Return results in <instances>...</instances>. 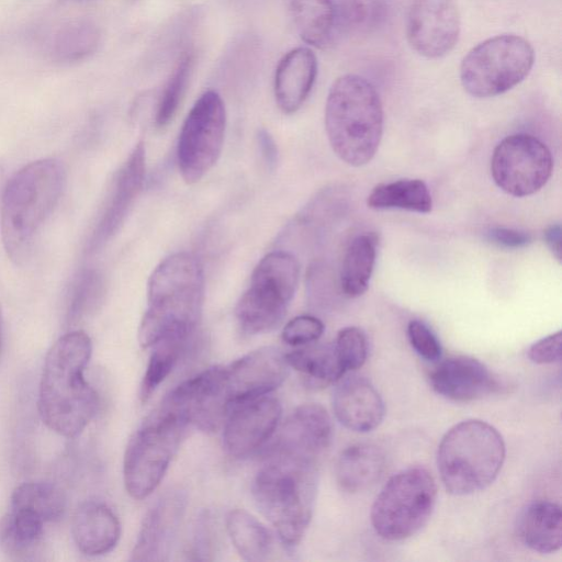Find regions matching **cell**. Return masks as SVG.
I'll return each mask as SVG.
<instances>
[{"label":"cell","instance_id":"1","mask_svg":"<svg viewBox=\"0 0 562 562\" xmlns=\"http://www.w3.org/2000/svg\"><path fill=\"white\" fill-rule=\"evenodd\" d=\"M92 353L90 337L71 330L46 353L38 390L43 423L66 438L80 435L98 412L99 396L85 378Z\"/></svg>","mask_w":562,"mask_h":562},{"label":"cell","instance_id":"2","mask_svg":"<svg viewBox=\"0 0 562 562\" xmlns=\"http://www.w3.org/2000/svg\"><path fill=\"white\" fill-rule=\"evenodd\" d=\"M67 179L66 167L57 158L32 161L8 180L1 199L0 231L8 257L21 263L60 200Z\"/></svg>","mask_w":562,"mask_h":562},{"label":"cell","instance_id":"3","mask_svg":"<svg viewBox=\"0 0 562 562\" xmlns=\"http://www.w3.org/2000/svg\"><path fill=\"white\" fill-rule=\"evenodd\" d=\"M204 273L189 252L165 258L153 271L147 289V308L138 329L143 348L170 334L193 335L202 312Z\"/></svg>","mask_w":562,"mask_h":562},{"label":"cell","instance_id":"4","mask_svg":"<svg viewBox=\"0 0 562 562\" xmlns=\"http://www.w3.org/2000/svg\"><path fill=\"white\" fill-rule=\"evenodd\" d=\"M325 130L342 161L353 167L367 165L383 133V108L373 85L353 74L336 79L326 100Z\"/></svg>","mask_w":562,"mask_h":562},{"label":"cell","instance_id":"5","mask_svg":"<svg viewBox=\"0 0 562 562\" xmlns=\"http://www.w3.org/2000/svg\"><path fill=\"white\" fill-rule=\"evenodd\" d=\"M317 465L268 452L252 483V496L281 541L293 548L312 518Z\"/></svg>","mask_w":562,"mask_h":562},{"label":"cell","instance_id":"6","mask_svg":"<svg viewBox=\"0 0 562 562\" xmlns=\"http://www.w3.org/2000/svg\"><path fill=\"white\" fill-rule=\"evenodd\" d=\"M506 456L498 430L486 422L467 419L441 438L437 468L445 488L463 496L480 492L497 477Z\"/></svg>","mask_w":562,"mask_h":562},{"label":"cell","instance_id":"7","mask_svg":"<svg viewBox=\"0 0 562 562\" xmlns=\"http://www.w3.org/2000/svg\"><path fill=\"white\" fill-rule=\"evenodd\" d=\"M437 499V485L423 467L401 470L381 488L370 513L374 531L389 541L417 533L429 520Z\"/></svg>","mask_w":562,"mask_h":562},{"label":"cell","instance_id":"8","mask_svg":"<svg viewBox=\"0 0 562 562\" xmlns=\"http://www.w3.org/2000/svg\"><path fill=\"white\" fill-rule=\"evenodd\" d=\"M188 425L183 418L159 405L135 431L123 461L124 484L131 497L143 499L156 490Z\"/></svg>","mask_w":562,"mask_h":562},{"label":"cell","instance_id":"9","mask_svg":"<svg viewBox=\"0 0 562 562\" xmlns=\"http://www.w3.org/2000/svg\"><path fill=\"white\" fill-rule=\"evenodd\" d=\"M300 280L297 259L285 251H272L256 266L249 286L240 296L235 315L248 335L269 331L283 319Z\"/></svg>","mask_w":562,"mask_h":562},{"label":"cell","instance_id":"10","mask_svg":"<svg viewBox=\"0 0 562 562\" xmlns=\"http://www.w3.org/2000/svg\"><path fill=\"white\" fill-rule=\"evenodd\" d=\"M535 50L524 37L502 34L474 46L462 59L460 80L475 98H491L507 92L530 72Z\"/></svg>","mask_w":562,"mask_h":562},{"label":"cell","instance_id":"11","mask_svg":"<svg viewBox=\"0 0 562 562\" xmlns=\"http://www.w3.org/2000/svg\"><path fill=\"white\" fill-rule=\"evenodd\" d=\"M226 112L221 95L205 91L188 113L178 139L177 161L187 183L198 182L217 161L224 143Z\"/></svg>","mask_w":562,"mask_h":562},{"label":"cell","instance_id":"12","mask_svg":"<svg viewBox=\"0 0 562 562\" xmlns=\"http://www.w3.org/2000/svg\"><path fill=\"white\" fill-rule=\"evenodd\" d=\"M553 159L549 148L529 134H513L494 148L491 175L505 193L522 198L538 192L549 180Z\"/></svg>","mask_w":562,"mask_h":562},{"label":"cell","instance_id":"13","mask_svg":"<svg viewBox=\"0 0 562 562\" xmlns=\"http://www.w3.org/2000/svg\"><path fill=\"white\" fill-rule=\"evenodd\" d=\"M289 368L285 355L273 347L259 348L223 367V391L229 409L279 387Z\"/></svg>","mask_w":562,"mask_h":562},{"label":"cell","instance_id":"14","mask_svg":"<svg viewBox=\"0 0 562 562\" xmlns=\"http://www.w3.org/2000/svg\"><path fill=\"white\" fill-rule=\"evenodd\" d=\"M460 13L454 0H412L406 19L411 47L427 58H439L456 46Z\"/></svg>","mask_w":562,"mask_h":562},{"label":"cell","instance_id":"15","mask_svg":"<svg viewBox=\"0 0 562 562\" xmlns=\"http://www.w3.org/2000/svg\"><path fill=\"white\" fill-rule=\"evenodd\" d=\"M281 414L280 402L268 395L233 406L224 420L226 452L234 458L252 454L273 435Z\"/></svg>","mask_w":562,"mask_h":562},{"label":"cell","instance_id":"16","mask_svg":"<svg viewBox=\"0 0 562 562\" xmlns=\"http://www.w3.org/2000/svg\"><path fill=\"white\" fill-rule=\"evenodd\" d=\"M333 430L322 405H301L284 422L268 452L317 465L331 443Z\"/></svg>","mask_w":562,"mask_h":562},{"label":"cell","instance_id":"17","mask_svg":"<svg viewBox=\"0 0 562 562\" xmlns=\"http://www.w3.org/2000/svg\"><path fill=\"white\" fill-rule=\"evenodd\" d=\"M187 494L180 488L164 493L148 510L132 551L134 561H167L178 539Z\"/></svg>","mask_w":562,"mask_h":562},{"label":"cell","instance_id":"18","mask_svg":"<svg viewBox=\"0 0 562 562\" xmlns=\"http://www.w3.org/2000/svg\"><path fill=\"white\" fill-rule=\"evenodd\" d=\"M144 177L145 147L139 142L117 172L110 198L89 240V252L100 249L120 228L142 191Z\"/></svg>","mask_w":562,"mask_h":562},{"label":"cell","instance_id":"19","mask_svg":"<svg viewBox=\"0 0 562 562\" xmlns=\"http://www.w3.org/2000/svg\"><path fill=\"white\" fill-rule=\"evenodd\" d=\"M334 384L333 411L341 425L356 432H368L382 423L384 401L370 380L345 373Z\"/></svg>","mask_w":562,"mask_h":562},{"label":"cell","instance_id":"20","mask_svg":"<svg viewBox=\"0 0 562 562\" xmlns=\"http://www.w3.org/2000/svg\"><path fill=\"white\" fill-rule=\"evenodd\" d=\"M432 390L454 402L480 400L498 389L492 372L477 359L467 356L448 358L429 373Z\"/></svg>","mask_w":562,"mask_h":562},{"label":"cell","instance_id":"21","mask_svg":"<svg viewBox=\"0 0 562 562\" xmlns=\"http://www.w3.org/2000/svg\"><path fill=\"white\" fill-rule=\"evenodd\" d=\"M121 535V526L112 509L97 501L82 503L72 516L71 536L85 555L98 557L112 551Z\"/></svg>","mask_w":562,"mask_h":562},{"label":"cell","instance_id":"22","mask_svg":"<svg viewBox=\"0 0 562 562\" xmlns=\"http://www.w3.org/2000/svg\"><path fill=\"white\" fill-rule=\"evenodd\" d=\"M317 76V58L312 49L297 47L286 53L278 64L274 97L284 113L297 111L308 97Z\"/></svg>","mask_w":562,"mask_h":562},{"label":"cell","instance_id":"23","mask_svg":"<svg viewBox=\"0 0 562 562\" xmlns=\"http://www.w3.org/2000/svg\"><path fill=\"white\" fill-rule=\"evenodd\" d=\"M517 535L529 549L539 553L557 552L562 544V512L559 504L537 501L517 519Z\"/></svg>","mask_w":562,"mask_h":562},{"label":"cell","instance_id":"24","mask_svg":"<svg viewBox=\"0 0 562 562\" xmlns=\"http://www.w3.org/2000/svg\"><path fill=\"white\" fill-rule=\"evenodd\" d=\"M385 469L382 450L372 443H356L346 448L336 464V480L348 493L361 492L380 480Z\"/></svg>","mask_w":562,"mask_h":562},{"label":"cell","instance_id":"25","mask_svg":"<svg viewBox=\"0 0 562 562\" xmlns=\"http://www.w3.org/2000/svg\"><path fill=\"white\" fill-rule=\"evenodd\" d=\"M45 522L21 509L10 510L0 519V550L12 560H33L44 540Z\"/></svg>","mask_w":562,"mask_h":562},{"label":"cell","instance_id":"26","mask_svg":"<svg viewBox=\"0 0 562 562\" xmlns=\"http://www.w3.org/2000/svg\"><path fill=\"white\" fill-rule=\"evenodd\" d=\"M290 368L315 389L334 384L346 372L336 355L334 344H308L285 355Z\"/></svg>","mask_w":562,"mask_h":562},{"label":"cell","instance_id":"27","mask_svg":"<svg viewBox=\"0 0 562 562\" xmlns=\"http://www.w3.org/2000/svg\"><path fill=\"white\" fill-rule=\"evenodd\" d=\"M378 236L364 233L348 245L340 269L341 292L350 299L362 295L373 272L376 257Z\"/></svg>","mask_w":562,"mask_h":562},{"label":"cell","instance_id":"28","mask_svg":"<svg viewBox=\"0 0 562 562\" xmlns=\"http://www.w3.org/2000/svg\"><path fill=\"white\" fill-rule=\"evenodd\" d=\"M291 14L301 38L317 48L327 47L336 32L331 0H291Z\"/></svg>","mask_w":562,"mask_h":562},{"label":"cell","instance_id":"29","mask_svg":"<svg viewBox=\"0 0 562 562\" xmlns=\"http://www.w3.org/2000/svg\"><path fill=\"white\" fill-rule=\"evenodd\" d=\"M367 204L374 210L401 209L417 213H429L432 209L428 187L420 179L379 183L369 193Z\"/></svg>","mask_w":562,"mask_h":562},{"label":"cell","instance_id":"30","mask_svg":"<svg viewBox=\"0 0 562 562\" xmlns=\"http://www.w3.org/2000/svg\"><path fill=\"white\" fill-rule=\"evenodd\" d=\"M227 533L239 553L247 561H265L272 550V538L267 528L244 509H234L226 517Z\"/></svg>","mask_w":562,"mask_h":562},{"label":"cell","instance_id":"31","mask_svg":"<svg viewBox=\"0 0 562 562\" xmlns=\"http://www.w3.org/2000/svg\"><path fill=\"white\" fill-rule=\"evenodd\" d=\"M10 508L29 512L46 524L64 515L66 498L61 490L52 483L25 482L14 488Z\"/></svg>","mask_w":562,"mask_h":562},{"label":"cell","instance_id":"32","mask_svg":"<svg viewBox=\"0 0 562 562\" xmlns=\"http://www.w3.org/2000/svg\"><path fill=\"white\" fill-rule=\"evenodd\" d=\"M193 335L170 334L149 348L151 353L140 385V398L146 402L170 374Z\"/></svg>","mask_w":562,"mask_h":562},{"label":"cell","instance_id":"33","mask_svg":"<svg viewBox=\"0 0 562 562\" xmlns=\"http://www.w3.org/2000/svg\"><path fill=\"white\" fill-rule=\"evenodd\" d=\"M387 13L386 0H341L336 9V31L370 34L384 24Z\"/></svg>","mask_w":562,"mask_h":562},{"label":"cell","instance_id":"34","mask_svg":"<svg viewBox=\"0 0 562 562\" xmlns=\"http://www.w3.org/2000/svg\"><path fill=\"white\" fill-rule=\"evenodd\" d=\"M99 40V31L92 23L70 22L56 33L53 41V54L58 60L77 61L92 54Z\"/></svg>","mask_w":562,"mask_h":562},{"label":"cell","instance_id":"35","mask_svg":"<svg viewBox=\"0 0 562 562\" xmlns=\"http://www.w3.org/2000/svg\"><path fill=\"white\" fill-rule=\"evenodd\" d=\"M102 293V281L100 276L92 270L82 272L69 293L67 307V323L75 325L87 316L97 305Z\"/></svg>","mask_w":562,"mask_h":562},{"label":"cell","instance_id":"36","mask_svg":"<svg viewBox=\"0 0 562 562\" xmlns=\"http://www.w3.org/2000/svg\"><path fill=\"white\" fill-rule=\"evenodd\" d=\"M191 66V56L184 54L168 79L156 113V123L158 126H166L175 116L186 91Z\"/></svg>","mask_w":562,"mask_h":562},{"label":"cell","instance_id":"37","mask_svg":"<svg viewBox=\"0 0 562 562\" xmlns=\"http://www.w3.org/2000/svg\"><path fill=\"white\" fill-rule=\"evenodd\" d=\"M334 348L345 372L356 371L368 358L367 335L358 327H345L338 331Z\"/></svg>","mask_w":562,"mask_h":562},{"label":"cell","instance_id":"38","mask_svg":"<svg viewBox=\"0 0 562 562\" xmlns=\"http://www.w3.org/2000/svg\"><path fill=\"white\" fill-rule=\"evenodd\" d=\"M324 333L323 322L312 315L291 319L282 330V339L290 346L301 347L317 341Z\"/></svg>","mask_w":562,"mask_h":562},{"label":"cell","instance_id":"39","mask_svg":"<svg viewBox=\"0 0 562 562\" xmlns=\"http://www.w3.org/2000/svg\"><path fill=\"white\" fill-rule=\"evenodd\" d=\"M407 337L416 353L430 362L441 358L442 347L436 334L427 324L413 319L407 325Z\"/></svg>","mask_w":562,"mask_h":562},{"label":"cell","instance_id":"40","mask_svg":"<svg viewBox=\"0 0 562 562\" xmlns=\"http://www.w3.org/2000/svg\"><path fill=\"white\" fill-rule=\"evenodd\" d=\"M215 536L210 518L206 516L200 517L195 522L192 543L188 552L192 555L190 559L212 560L215 550Z\"/></svg>","mask_w":562,"mask_h":562},{"label":"cell","instance_id":"41","mask_svg":"<svg viewBox=\"0 0 562 562\" xmlns=\"http://www.w3.org/2000/svg\"><path fill=\"white\" fill-rule=\"evenodd\" d=\"M528 357L538 364L559 362L561 359V331L533 342L528 350Z\"/></svg>","mask_w":562,"mask_h":562},{"label":"cell","instance_id":"42","mask_svg":"<svg viewBox=\"0 0 562 562\" xmlns=\"http://www.w3.org/2000/svg\"><path fill=\"white\" fill-rule=\"evenodd\" d=\"M487 237L492 243L504 248H520L531 241L528 233L504 227L492 228Z\"/></svg>","mask_w":562,"mask_h":562},{"label":"cell","instance_id":"43","mask_svg":"<svg viewBox=\"0 0 562 562\" xmlns=\"http://www.w3.org/2000/svg\"><path fill=\"white\" fill-rule=\"evenodd\" d=\"M258 144L266 162L269 166L276 165L277 162V146L273 138L265 130H260L258 133Z\"/></svg>","mask_w":562,"mask_h":562},{"label":"cell","instance_id":"44","mask_svg":"<svg viewBox=\"0 0 562 562\" xmlns=\"http://www.w3.org/2000/svg\"><path fill=\"white\" fill-rule=\"evenodd\" d=\"M544 240L553 256L561 260V226L552 224L544 231Z\"/></svg>","mask_w":562,"mask_h":562},{"label":"cell","instance_id":"45","mask_svg":"<svg viewBox=\"0 0 562 562\" xmlns=\"http://www.w3.org/2000/svg\"><path fill=\"white\" fill-rule=\"evenodd\" d=\"M2 331H3V319H2L1 308H0V350H1V344H2Z\"/></svg>","mask_w":562,"mask_h":562}]
</instances>
